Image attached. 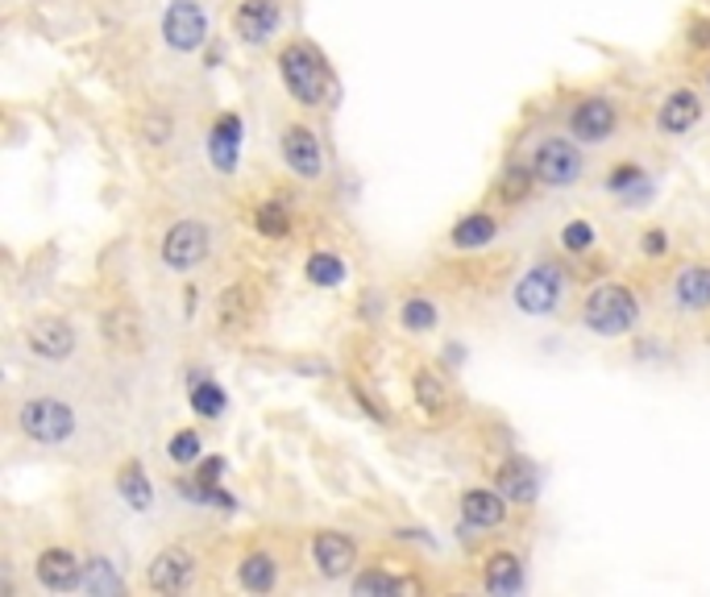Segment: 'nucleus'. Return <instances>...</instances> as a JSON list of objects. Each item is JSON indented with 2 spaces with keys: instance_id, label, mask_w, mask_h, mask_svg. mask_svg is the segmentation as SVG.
<instances>
[{
  "instance_id": "9b49d317",
  "label": "nucleus",
  "mask_w": 710,
  "mask_h": 597,
  "mask_svg": "<svg viewBox=\"0 0 710 597\" xmlns=\"http://www.w3.org/2000/svg\"><path fill=\"white\" fill-rule=\"evenodd\" d=\"M569 129H573L582 142H603V138H611V129H615V108L606 100H582L573 108Z\"/></svg>"
},
{
  "instance_id": "412c9836",
  "label": "nucleus",
  "mask_w": 710,
  "mask_h": 597,
  "mask_svg": "<svg viewBox=\"0 0 710 597\" xmlns=\"http://www.w3.org/2000/svg\"><path fill=\"white\" fill-rule=\"evenodd\" d=\"M117 490H121V498H126L129 506H138V511H146L150 506V481L146 474H142V465H126L121 469V477H117Z\"/></svg>"
},
{
  "instance_id": "f704fd0d",
  "label": "nucleus",
  "mask_w": 710,
  "mask_h": 597,
  "mask_svg": "<svg viewBox=\"0 0 710 597\" xmlns=\"http://www.w3.org/2000/svg\"><path fill=\"white\" fill-rule=\"evenodd\" d=\"M665 246H668L665 232H648V237H644V249H648V253H665Z\"/></svg>"
},
{
  "instance_id": "f3484780",
  "label": "nucleus",
  "mask_w": 710,
  "mask_h": 597,
  "mask_svg": "<svg viewBox=\"0 0 710 597\" xmlns=\"http://www.w3.org/2000/svg\"><path fill=\"white\" fill-rule=\"evenodd\" d=\"M499 494L516 498V502H532L536 498V474L528 461H511L499 469Z\"/></svg>"
},
{
  "instance_id": "72a5a7b5",
  "label": "nucleus",
  "mask_w": 710,
  "mask_h": 597,
  "mask_svg": "<svg viewBox=\"0 0 710 597\" xmlns=\"http://www.w3.org/2000/svg\"><path fill=\"white\" fill-rule=\"evenodd\" d=\"M689 41L694 46H710V21H694L689 25Z\"/></svg>"
},
{
  "instance_id": "a878e982",
  "label": "nucleus",
  "mask_w": 710,
  "mask_h": 597,
  "mask_svg": "<svg viewBox=\"0 0 710 597\" xmlns=\"http://www.w3.org/2000/svg\"><path fill=\"white\" fill-rule=\"evenodd\" d=\"M191 407L200 415H221L225 411V391L216 386V382H196V391H191Z\"/></svg>"
},
{
  "instance_id": "bb28decb",
  "label": "nucleus",
  "mask_w": 710,
  "mask_h": 597,
  "mask_svg": "<svg viewBox=\"0 0 710 597\" xmlns=\"http://www.w3.org/2000/svg\"><path fill=\"white\" fill-rule=\"evenodd\" d=\"M84 585L92 594H121V581H117V573L108 569L105 560H92V564H87Z\"/></svg>"
},
{
  "instance_id": "2eb2a0df",
  "label": "nucleus",
  "mask_w": 710,
  "mask_h": 597,
  "mask_svg": "<svg viewBox=\"0 0 710 597\" xmlns=\"http://www.w3.org/2000/svg\"><path fill=\"white\" fill-rule=\"evenodd\" d=\"M461 515L465 523H474V527H499L502 523V498L490 494V490H470V494L461 498Z\"/></svg>"
},
{
  "instance_id": "423d86ee",
  "label": "nucleus",
  "mask_w": 710,
  "mask_h": 597,
  "mask_svg": "<svg viewBox=\"0 0 710 597\" xmlns=\"http://www.w3.org/2000/svg\"><path fill=\"white\" fill-rule=\"evenodd\" d=\"M204 253H209V232H204V225H191V220L175 225L167 232V241H163V258H167V266H175V270L200 266Z\"/></svg>"
},
{
  "instance_id": "aec40b11",
  "label": "nucleus",
  "mask_w": 710,
  "mask_h": 597,
  "mask_svg": "<svg viewBox=\"0 0 710 597\" xmlns=\"http://www.w3.org/2000/svg\"><path fill=\"white\" fill-rule=\"evenodd\" d=\"M677 299L686 308H710V270L707 266H689L677 278Z\"/></svg>"
},
{
  "instance_id": "2f4dec72",
  "label": "nucleus",
  "mask_w": 710,
  "mask_h": 597,
  "mask_svg": "<svg viewBox=\"0 0 710 597\" xmlns=\"http://www.w3.org/2000/svg\"><path fill=\"white\" fill-rule=\"evenodd\" d=\"M561 241H565V249H590V241H594V228L585 225V220H573V225H565Z\"/></svg>"
},
{
  "instance_id": "5701e85b",
  "label": "nucleus",
  "mask_w": 710,
  "mask_h": 597,
  "mask_svg": "<svg viewBox=\"0 0 710 597\" xmlns=\"http://www.w3.org/2000/svg\"><path fill=\"white\" fill-rule=\"evenodd\" d=\"M495 237V220L490 216H465L458 228H453V241L461 249H474V246H486Z\"/></svg>"
},
{
  "instance_id": "9d476101",
  "label": "nucleus",
  "mask_w": 710,
  "mask_h": 597,
  "mask_svg": "<svg viewBox=\"0 0 710 597\" xmlns=\"http://www.w3.org/2000/svg\"><path fill=\"white\" fill-rule=\"evenodd\" d=\"M29 349L43 353V357H67L75 349V329L67 320H34L29 324Z\"/></svg>"
},
{
  "instance_id": "a211bd4d",
  "label": "nucleus",
  "mask_w": 710,
  "mask_h": 597,
  "mask_svg": "<svg viewBox=\"0 0 710 597\" xmlns=\"http://www.w3.org/2000/svg\"><path fill=\"white\" fill-rule=\"evenodd\" d=\"M698 96L694 92H677V96H668L665 108H661V129L665 133H686L689 124L698 121Z\"/></svg>"
},
{
  "instance_id": "4468645a",
  "label": "nucleus",
  "mask_w": 710,
  "mask_h": 597,
  "mask_svg": "<svg viewBox=\"0 0 710 597\" xmlns=\"http://www.w3.org/2000/svg\"><path fill=\"white\" fill-rule=\"evenodd\" d=\"M279 25V0H246L237 9V34L246 41H262Z\"/></svg>"
},
{
  "instance_id": "dca6fc26",
  "label": "nucleus",
  "mask_w": 710,
  "mask_h": 597,
  "mask_svg": "<svg viewBox=\"0 0 710 597\" xmlns=\"http://www.w3.org/2000/svg\"><path fill=\"white\" fill-rule=\"evenodd\" d=\"M237 150H241V121L225 117L212 129V163H216V170H233L237 166Z\"/></svg>"
},
{
  "instance_id": "f257e3e1",
  "label": "nucleus",
  "mask_w": 710,
  "mask_h": 597,
  "mask_svg": "<svg viewBox=\"0 0 710 597\" xmlns=\"http://www.w3.org/2000/svg\"><path fill=\"white\" fill-rule=\"evenodd\" d=\"M279 67H283V80L299 104H320L329 96V71L312 46H287L279 55Z\"/></svg>"
},
{
  "instance_id": "cd10ccee",
  "label": "nucleus",
  "mask_w": 710,
  "mask_h": 597,
  "mask_svg": "<svg viewBox=\"0 0 710 597\" xmlns=\"http://www.w3.org/2000/svg\"><path fill=\"white\" fill-rule=\"evenodd\" d=\"M403 324L412 332H428L437 324V308H433L428 299H407V303H403Z\"/></svg>"
},
{
  "instance_id": "6ab92c4d",
  "label": "nucleus",
  "mask_w": 710,
  "mask_h": 597,
  "mask_svg": "<svg viewBox=\"0 0 710 597\" xmlns=\"http://www.w3.org/2000/svg\"><path fill=\"white\" fill-rule=\"evenodd\" d=\"M523 585V569H520V560L516 557H495L490 564H486V589L490 594H516Z\"/></svg>"
},
{
  "instance_id": "b1692460",
  "label": "nucleus",
  "mask_w": 710,
  "mask_h": 597,
  "mask_svg": "<svg viewBox=\"0 0 710 597\" xmlns=\"http://www.w3.org/2000/svg\"><path fill=\"white\" fill-rule=\"evenodd\" d=\"M308 278H312L316 287H336L345 278V266H341V258H333V253H312L308 258Z\"/></svg>"
},
{
  "instance_id": "393cba45",
  "label": "nucleus",
  "mask_w": 710,
  "mask_h": 597,
  "mask_svg": "<svg viewBox=\"0 0 710 597\" xmlns=\"http://www.w3.org/2000/svg\"><path fill=\"white\" fill-rule=\"evenodd\" d=\"M416 398L424 411H445V403H449V391H445V382L433 378V373H419L416 378Z\"/></svg>"
},
{
  "instance_id": "1a4fd4ad",
  "label": "nucleus",
  "mask_w": 710,
  "mask_h": 597,
  "mask_svg": "<svg viewBox=\"0 0 710 597\" xmlns=\"http://www.w3.org/2000/svg\"><path fill=\"white\" fill-rule=\"evenodd\" d=\"M191 581V557L184 548H167V552H158L154 564H150V585L158 589V594H175V589H184Z\"/></svg>"
},
{
  "instance_id": "f03ea898",
  "label": "nucleus",
  "mask_w": 710,
  "mask_h": 597,
  "mask_svg": "<svg viewBox=\"0 0 710 597\" xmlns=\"http://www.w3.org/2000/svg\"><path fill=\"white\" fill-rule=\"evenodd\" d=\"M636 295L627 287H599L585 299V329L599 332V336H619L636 324Z\"/></svg>"
},
{
  "instance_id": "f8f14e48",
  "label": "nucleus",
  "mask_w": 710,
  "mask_h": 597,
  "mask_svg": "<svg viewBox=\"0 0 710 597\" xmlns=\"http://www.w3.org/2000/svg\"><path fill=\"white\" fill-rule=\"evenodd\" d=\"M80 564H75V557L71 552H63V548H50V552H43L38 557V581H43L46 589H55V594H67V589H75L80 585Z\"/></svg>"
},
{
  "instance_id": "ddd939ff",
  "label": "nucleus",
  "mask_w": 710,
  "mask_h": 597,
  "mask_svg": "<svg viewBox=\"0 0 710 597\" xmlns=\"http://www.w3.org/2000/svg\"><path fill=\"white\" fill-rule=\"evenodd\" d=\"M312 557L324 577H345L350 564H354V544L345 536H336V532H324V536H316Z\"/></svg>"
},
{
  "instance_id": "7c9ffc66",
  "label": "nucleus",
  "mask_w": 710,
  "mask_h": 597,
  "mask_svg": "<svg viewBox=\"0 0 710 597\" xmlns=\"http://www.w3.org/2000/svg\"><path fill=\"white\" fill-rule=\"evenodd\" d=\"M170 456L179 461V465H188V461H200V435L196 432H184L170 440Z\"/></svg>"
},
{
  "instance_id": "6e6552de",
  "label": "nucleus",
  "mask_w": 710,
  "mask_h": 597,
  "mask_svg": "<svg viewBox=\"0 0 710 597\" xmlns=\"http://www.w3.org/2000/svg\"><path fill=\"white\" fill-rule=\"evenodd\" d=\"M283 158L292 166L295 175H304V179H316L320 175V145L316 138L304 129V124H292L287 133H283Z\"/></svg>"
},
{
  "instance_id": "20e7f679",
  "label": "nucleus",
  "mask_w": 710,
  "mask_h": 597,
  "mask_svg": "<svg viewBox=\"0 0 710 597\" xmlns=\"http://www.w3.org/2000/svg\"><path fill=\"white\" fill-rule=\"evenodd\" d=\"M532 175H536L541 183H548V187L573 183V179L582 175V154L565 142V138H553V142H544L541 150H536Z\"/></svg>"
},
{
  "instance_id": "7ed1b4c3",
  "label": "nucleus",
  "mask_w": 710,
  "mask_h": 597,
  "mask_svg": "<svg viewBox=\"0 0 710 597\" xmlns=\"http://www.w3.org/2000/svg\"><path fill=\"white\" fill-rule=\"evenodd\" d=\"M22 428L38 444H59V440L75 432V415L59 398H34V403L22 407Z\"/></svg>"
},
{
  "instance_id": "0eeeda50",
  "label": "nucleus",
  "mask_w": 710,
  "mask_h": 597,
  "mask_svg": "<svg viewBox=\"0 0 710 597\" xmlns=\"http://www.w3.org/2000/svg\"><path fill=\"white\" fill-rule=\"evenodd\" d=\"M163 34H167L175 50H196L204 41V34H209V21H204V13L191 0H179V4H170L167 17H163Z\"/></svg>"
},
{
  "instance_id": "4be33fe9",
  "label": "nucleus",
  "mask_w": 710,
  "mask_h": 597,
  "mask_svg": "<svg viewBox=\"0 0 710 597\" xmlns=\"http://www.w3.org/2000/svg\"><path fill=\"white\" fill-rule=\"evenodd\" d=\"M274 577H279V569H274V560L262 557V552L241 564V585L253 589V594H267V589L274 585Z\"/></svg>"
},
{
  "instance_id": "39448f33",
  "label": "nucleus",
  "mask_w": 710,
  "mask_h": 597,
  "mask_svg": "<svg viewBox=\"0 0 710 597\" xmlns=\"http://www.w3.org/2000/svg\"><path fill=\"white\" fill-rule=\"evenodd\" d=\"M561 299V270L557 266H536L532 274H523L520 287H516V303L528 315H544V311L557 308Z\"/></svg>"
},
{
  "instance_id": "c756f323",
  "label": "nucleus",
  "mask_w": 710,
  "mask_h": 597,
  "mask_svg": "<svg viewBox=\"0 0 710 597\" xmlns=\"http://www.w3.org/2000/svg\"><path fill=\"white\" fill-rule=\"evenodd\" d=\"M354 594H399V581H391L387 573H366L354 581Z\"/></svg>"
},
{
  "instance_id": "c85d7f7f",
  "label": "nucleus",
  "mask_w": 710,
  "mask_h": 597,
  "mask_svg": "<svg viewBox=\"0 0 710 597\" xmlns=\"http://www.w3.org/2000/svg\"><path fill=\"white\" fill-rule=\"evenodd\" d=\"M258 228H262L267 237H287V212L279 204H267L258 212Z\"/></svg>"
},
{
  "instance_id": "473e14b6",
  "label": "nucleus",
  "mask_w": 710,
  "mask_h": 597,
  "mask_svg": "<svg viewBox=\"0 0 710 597\" xmlns=\"http://www.w3.org/2000/svg\"><path fill=\"white\" fill-rule=\"evenodd\" d=\"M636 183H644L636 166H619V170L611 175V187H615V191H624V187H636Z\"/></svg>"
}]
</instances>
